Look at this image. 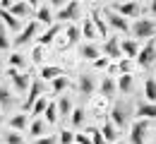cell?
Here are the masks:
<instances>
[{
    "label": "cell",
    "mask_w": 156,
    "mask_h": 144,
    "mask_svg": "<svg viewBox=\"0 0 156 144\" xmlns=\"http://www.w3.org/2000/svg\"><path fill=\"white\" fill-rule=\"evenodd\" d=\"M5 142L7 144H24V139H22L20 132H12L10 130V132H5Z\"/></svg>",
    "instance_id": "obj_35"
},
{
    "label": "cell",
    "mask_w": 156,
    "mask_h": 144,
    "mask_svg": "<svg viewBox=\"0 0 156 144\" xmlns=\"http://www.w3.org/2000/svg\"><path fill=\"white\" fill-rule=\"evenodd\" d=\"M53 5H48V2H36V22L41 24H51L53 22V10H51Z\"/></svg>",
    "instance_id": "obj_11"
},
{
    "label": "cell",
    "mask_w": 156,
    "mask_h": 144,
    "mask_svg": "<svg viewBox=\"0 0 156 144\" xmlns=\"http://www.w3.org/2000/svg\"><path fill=\"white\" fill-rule=\"evenodd\" d=\"M58 77H62V67H58V65H43L41 67V75H39L41 82H53Z\"/></svg>",
    "instance_id": "obj_10"
},
{
    "label": "cell",
    "mask_w": 156,
    "mask_h": 144,
    "mask_svg": "<svg viewBox=\"0 0 156 144\" xmlns=\"http://www.w3.org/2000/svg\"><path fill=\"white\" fill-rule=\"evenodd\" d=\"M36 31H39V22L31 19L29 24H27V26H24V29H22V34L17 36V39H15V46H24L27 41H31V39L36 36Z\"/></svg>",
    "instance_id": "obj_6"
},
{
    "label": "cell",
    "mask_w": 156,
    "mask_h": 144,
    "mask_svg": "<svg viewBox=\"0 0 156 144\" xmlns=\"http://www.w3.org/2000/svg\"><path fill=\"white\" fill-rule=\"evenodd\" d=\"M147 130H149L147 120H137V123L132 125V132H130V142H132V144H144Z\"/></svg>",
    "instance_id": "obj_8"
},
{
    "label": "cell",
    "mask_w": 156,
    "mask_h": 144,
    "mask_svg": "<svg viewBox=\"0 0 156 144\" xmlns=\"http://www.w3.org/2000/svg\"><path fill=\"white\" fill-rule=\"evenodd\" d=\"M106 15H108V26H113L115 31H130V24H127L125 17H120V15L113 12V10H111V12H106Z\"/></svg>",
    "instance_id": "obj_12"
},
{
    "label": "cell",
    "mask_w": 156,
    "mask_h": 144,
    "mask_svg": "<svg viewBox=\"0 0 156 144\" xmlns=\"http://www.w3.org/2000/svg\"><path fill=\"white\" fill-rule=\"evenodd\" d=\"M43 132H46V123H43V120H41V118H36V120H34V123H31V127H29V135H31V137H43Z\"/></svg>",
    "instance_id": "obj_28"
},
{
    "label": "cell",
    "mask_w": 156,
    "mask_h": 144,
    "mask_svg": "<svg viewBox=\"0 0 156 144\" xmlns=\"http://www.w3.org/2000/svg\"><path fill=\"white\" fill-rule=\"evenodd\" d=\"M34 144H58V139L48 135V137H41V139H36V142H34Z\"/></svg>",
    "instance_id": "obj_43"
},
{
    "label": "cell",
    "mask_w": 156,
    "mask_h": 144,
    "mask_svg": "<svg viewBox=\"0 0 156 144\" xmlns=\"http://www.w3.org/2000/svg\"><path fill=\"white\" fill-rule=\"evenodd\" d=\"M10 79H12V84H15L17 91H27V86H29V75H22V72H17V70L10 67Z\"/></svg>",
    "instance_id": "obj_17"
},
{
    "label": "cell",
    "mask_w": 156,
    "mask_h": 144,
    "mask_svg": "<svg viewBox=\"0 0 156 144\" xmlns=\"http://www.w3.org/2000/svg\"><path fill=\"white\" fill-rule=\"evenodd\" d=\"M79 34H82L87 41H94V39L98 36V34H96V26L91 24V19H84V24H82V31H79Z\"/></svg>",
    "instance_id": "obj_23"
},
{
    "label": "cell",
    "mask_w": 156,
    "mask_h": 144,
    "mask_svg": "<svg viewBox=\"0 0 156 144\" xmlns=\"http://www.w3.org/2000/svg\"><path fill=\"white\" fill-rule=\"evenodd\" d=\"M10 127L12 132H20V130H27V113H17L10 118Z\"/></svg>",
    "instance_id": "obj_21"
},
{
    "label": "cell",
    "mask_w": 156,
    "mask_h": 144,
    "mask_svg": "<svg viewBox=\"0 0 156 144\" xmlns=\"http://www.w3.org/2000/svg\"><path fill=\"white\" fill-rule=\"evenodd\" d=\"M98 132H101L103 142H108V144H115L118 142V130H115V125L111 123V120H106V125H103Z\"/></svg>",
    "instance_id": "obj_18"
},
{
    "label": "cell",
    "mask_w": 156,
    "mask_h": 144,
    "mask_svg": "<svg viewBox=\"0 0 156 144\" xmlns=\"http://www.w3.org/2000/svg\"><path fill=\"white\" fill-rule=\"evenodd\" d=\"M10 48V39H7V29L0 24V51H7Z\"/></svg>",
    "instance_id": "obj_37"
},
{
    "label": "cell",
    "mask_w": 156,
    "mask_h": 144,
    "mask_svg": "<svg viewBox=\"0 0 156 144\" xmlns=\"http://www.w3.org/2000/svg\"><path fill=\"white\" fill-rule=\"evenodd\" d=\"M36 2H22V0H17V2H10L7 5V12L12 15V17H29L31 15V7H34Z\"/></svg>",
    "instance_id": "obj_7"
},
{
    "label": "cell",
    "mask_w": 156,
    "mask_h": 144,
    "mask_svg": "<svg viewBox=\"0 0 156 144\" xmlns=\"http://www.w3.org/2000/svg\"><path fill=\"white\" fill-rule=\"evenodd\" d=\"M137 118L139 120H154L156 118V103H139L137 106Z\"/></svg>",
    "instance_id": "obj_16"
},
{
    "label": "cell",
    "mask_w": 156,
    "mask_h": 144,
    "mask_svg": "<svg viewBox=\"0 0 156 144\" xmlns=\"http://www.w3.org/2000/svg\"><path fill=\"white\" fill-rule=\"evenodd\" d=\"M113 12H118L120 17H139L142 12V5L139 2H113Z\"/></svg>",
    "instance_id": "obj_2"
},
{
    "label": "cell",
    "mask_w": 156,
    "mask_h": 144,
    "mask_svg": "<svg viewBox=\"0 0 156 144\" xmlns=\"http://www.w3.org/2000/svg\"><path fill=\"white\" fill-rule=\"evenodd\" d=\"M65 36H67V46H75V43L79 41V29L75 26V24H67V29H65Z\"/></svg>",
    "instance_id": "obj_29"
},
{
    "label": "cell",
    "mask_w": 156,
    "mask_h": 144,
    "mask_svg": "<svg viewBox=\"0 0 156 144\" xmlns=\"http://www.w3.org/2000/svg\"><path fill=\"white\" fill-rule=\"evenodd\" d=\"M108 58H98V60H94V65H96V67H108Z\"/></svg>",
    "instance_id": "obj_45"
},
{
    "label": "cell",
    "mask_w": 156,
    "mask_h": 144,
    "mask_svg": "<svg viewBox=\"0 0 156 144\" xmlns=\"http://www.w3.org/2000/svg\"><path fill=\"white\" fill-rule=\"evenodd\" d=\"M43 115H46L48 125L55 123V120H58V108H55V103H48V106H46V111H43Z\"/></svg>",
    "instance_id": "obj_31"
},
{
    "label": "cell",
    "mask_w": 156,
    "mask_h": 144,
    "mask_svg": "<svg viewBox=\"0 0 156 144\" xmlns=\"http://www.w3.org/2000/svg\"><path fill=\"white\" fill-rule=\"evenodd\" d=\"M91 24L96 26V34H98V36H106V34H108V24H106V19H103L98 12L91 15Z\"/></svg>",
    "instance_id": "obj_22"
},
{
    "label": "cell",
    "mask_w": 156,
    "mask_h": 144,
    "mask_svg": "<svg viewBox=\"0 0 156 144\" xmlns=\"http://www.w3.org/2000/svg\"><path fill=\"white\" fill-rule=\"evenodd\" d=\"M31 58H34V62H41V60H43V48H41V46L34 48V55H31Z\"/></svg>",
    "instance_id": "obj_42"
},
{
    "label": "cell",
    "mask_w": 156,
    "mask_h": 144,
    "mask_svg": "<svg viewBox=\"0 0 156 144\" xmlns=\"http://www.w3.org/2000/svg\"><path fill=\"white\" fill-rule=\"evenodd\" d=\"M149 10H151V12L156 15V0H154V2H149Z\"/></svg>",
    "instance_id": "obj_46"
},
{
    "label": "cell",
    "mask_w": 156,
    "mask_h": 144,
    "mask_svg": "<svg viewBox=\"0 0 156 144\" xmlns=\"http://www.w3.org/2000/svg\"><path fill=\"white\" fill-rule=\"evenodd\" d=\"M41 94H43V82H41V79H34V82H31V89H29L27 101L22 103V111H31V106L41 99Z\"/></svg>",
    "instance_id": "obj_4"
},
{
    "label": "cell",
    "mask_w": 156,
    "mask_h": 144,
    "mask_svg": "<svg viewBox=\"0 0 156 144\" xmlns=\"http://www.w3.org/2000/svg\"><path fill=\"white\" fill-rule=\"evenodd\" d=\"M46 106H48V101H46V99L41 96L39 101H36V103H34V106H31V115H41V113L46 111Z\"/></svg>",
    "instance_id": "obj_36"
},
{
    "label": "cell",
    "mask_w": 156,
    "mask_h": 144,
    "mask_svg": "<svg viewBox=\"0 0 156 144\" xmlns=\"http://www.w3.org/2000/svg\"><path fill=\"white\" fill-rule=\"evenodd\" d=\"M10 106H12V96H10V91H7L5 86H0V108L10 111Z\"/></svg>",
    "instance_id": "obj_32"
},
{
    "label": "cell",
    "mask_w": 156,
    "mask_h": 144,
    "mask_svg": "<svg viewBox=\"0 0 156 144\" xmlns=\"http://www.w3.org/2000/svg\"><path fill=\"white\" fill-rule=\"evenodd\" d=\"M75 144H91V137L87 132H79V135H75Z\"/></svg>",
    "instance_id": "obj_41"
},
{
    "label": "cell",
    "mask_w": 156,
    "mask_h": 144,
    "mask_svg": "<svg viewBox=\"0 0 156 144\" xmlns=\"http://www.w3.org/2000/svg\"><path fill=\"white\" fill-rule=\"evenodd\" d=\"M89 130V137H91V144H106L103 142V137H101V132H98L96 127H87Z\"/></svg>",
    "instance_id": "obj_38"
},
{
    "label": "cell",
    "mask_w": 156,
    "mask_h": 144,
    "mask_svg": "<svg viewBox=\"0 0 156 144\" xmlns=\"http://www.w3.org/2000/svg\"><path fill=\"white\" fill-rule=\"evenodd\" d=\"M137 65H142V67H149L151 62L156 60V46H154V41H149L144 48H139V53H137Z\"/></svg>",
    "instance_id": "obj_3"
},
{
    "label": "cell",
    "mask_w": 156,
    "mask_h": 144,
    "mask_svg": "<svg viewBox=\"0 0 156 144\" xmlns=\"http://www.w3.org/2000/svg\"><path fill=\"white\" fill-rule=\"evenodd\" d=\"M79 91H82V94L96 91V79H94V75H82V77H79Z\"/></svg>",
    "instance_id": "obj_20"
},
{
    "label": "cell",
    "mask_w": 156,
    "mask_h": 144,
    "mask_svg": "<svg viewBox=\"0 0 156 144\" xmlns=\"http://www.w3.org/2000/svg\"><path fill=\"white\" fill-rule=\"evenodd\" d=\"M130 29H132V34H135L137 39H151V36H154V31H156L154 22H151V19H142V17H139Z\"/></svg>",
    "instance_id": "obj_1"
},
{
    "label": "cell",
    "mask_w": 156,
    "mask_h": 144,
    "mask_svg": "<svg viewBox=\"0 0 156 144\" xmlns=\"http://www.w3.org/2000/svg\"><path fill=\"white\" fill-rule=\"evenodd\" d=\"M53 91H55V94H60V91H65V89H67V77H65V75H62V77H58V79H53Z\"/></svg>",
    "instance_id": "obj_34"
},
{
    "label": "cell",
    "mask_w": 156,
    "mask_h": 144,
    "mask_svg": "<svg viewBox=\"0 0 156 144\" xmlns=\"http://www.w3.org/2000/svg\"><path fill=\"white\" fill-rule=\"evenodd\" d=\"M60 31H62V26H60V24H51V26H48V31H46V34H41V36H39V46L43 48V46H48V43H53V39L58 36Z\"/></svg>",
    "instance_id": "obj_19"
},
{
    "label": "cell",
    "mask_w": 156,
    "mask_h": 144,
    "mask_svg": "<svg viewBox=\"0 0 156 144\" xmlns=\"http://www.w3.org/2000/svg\"><path fill=\"white\" fill-rule=\"evenodd\" d=\"M10 65H12V70H17V67L24 65V58H22L20 53H12V55H10Z\"/></svg>",
    "instance_id": "obj_40"
},
{
    "label": "cell",
    "mask_w": 156,
    "mask_h": 144,
    "mask_svg": "<svg viewBox=\"0 0 156 144\" xmlns=\"http://www.w3.org/2000/svg\"><path fill=\"white\" fill-rule=\"evenodd\" d=\"M103 53H106V58L108 60H118V58H122V53H120V39L118 36H111L106 46H103Z\"/></svg>",
    "instance_id": "obj_9"
},
{
    "label": "cell",
    "mask_w": 156,
    "mask_h": 144,
    "mask_svg": "<svg viewBox=\"0 0 156 144\" xmlns=\"http://www.w3.org/2000/svg\"><path fill=\"white\" fill-rule=\"evenodd\" d=\"M115 144H122V142H115Z\"/></svg>",
    "instance_id": "obj_47"
},
{
    "label": "cell",
    "mask_w": 156,
    "mask_h": 144,
    "mask_svg": "<svg viewBox=\"0 0 156 144\" xmlns=\"http://www.w3.org/2000/svg\"><path fill=\"white\" fill-rule=\"evenodd\" d=\"M79 17V2H67V5H62V10H60L58 15H55V19L58 22H72Z\"/></svg>",
    "instance_id": "obj_5"
},
{
    "label": "cell",
    "mask_w": 156,
    "mask_h": 144,
    "mask_svg": "<svg viewBox=\"0 0 156 144\" xmlns=\"http://www.w3.org/2000/svg\"><path fill=\"white\" fill-rule=\"evenodd\" d=\"M120 53L127 58V60H135L137 53H139V43L135 41V39H127V41L120 43Z\"/></svg>",
    "instance_id": "obj_13"
},
{
    "label": "cell",
    "mask_w": 156,
    "mask_h": 144,
    "mask_svg": "<svg viewBox=\"0 0 156 144\" xmlns=\"http://www.w3.org/2000/svg\"><path fill=\"white\" fill-rule=\"evenodd\" d=\"M72 144H75V142H72Z\"/></svg>",
    "instance_id": "obj_48"
},
{
    "label": "cell",
    "mask_w": 156,
    "mask_h": 144,
    "mask_svg": "<svg viewBox=\"0 0 156 144\" xmlns=\"http://www.w3.org/2000/svg\"><path fill=\"white\" fill-rule=\"evenodd\" d=\"M130 65H132V62L127 60V58H125V60H120V72H122V75H130Z\"/></svg>",
    "instance_id": "obj_44"
},
{
    "label": "cell",
    "mask_w": 156,
    "mask_h": 144,
    "mask_svg": "<svg viewBox=\"0 0 156 144\" xmlns=\"http://www.w3.org/2000/svg\"><path fill=\"white\" fill-rule=\"evenodd\" d=\"M118 91V86H115V79H111V77H106L103 82H101V94L106 96V99H111L113 94Z\"/></svg>",
    "instance_id": "obj_25"
},
{
    "label": "cell",
    "mask_w": 156,
    "mask_h": 144,
    "mask_svg": "<svg viewBox=\"0 0 156 144\" xmlns=\"http://www.w3.org/2000/svg\"><path fill=\"white\" fill-rule=\"evenodd\" d=\"M0 22H2V26H5V29H10V31H20V29H22L20 19H17V17H12V15H10L7 10H2V7H0Z\"/></svg>",
    "instance_id": "obj_15"
},
{
    "label": "cell",
    "mask_w": 156,
    "mask_h": 144,
    "mask_svg": "<svg viewBox=\"0 0 156 144\" xmlns=\"http://www.w3.org/2000/svg\"><path fill=\"white\" fill-rule=\"evenodd\" d=\"M144 96H147V103H156V79L144 82Z\"/></svg>",
    "instance_id": "obj_26"
},
{
    "label": "cell",
    "mask_w": 156,
    "mask_h": 144,
    "mask_svg": "<svg viewBox=\"0 0 156 144\" xmlns=\"http://www.w3.org/2000/svg\"><path fill=\"white\" fill-rule=\"evenodd\" d=\"M70 115H72V125H75V127H79V125L84 123V108H72V113H70Z\"/></svg>",
    "instance_id": "obj_33"
},
{
    "label": "cell",
    "mask_w": 156,
    "mask_h": 144,
    "mask_svg": "<svg viewBox=\"0 0 156 144\" xmlns=\"http://www.w3.org/2000/svg\"><path fill=\"white\" fill-rule=\"evenodd\" d=\"M82 55H84V60H91V62H94V60L101 58V51H98L94 43H87V46L82 48Z\"/></svg>",
    "instance_id": "obj_24"
},
{
    "label": "cell",
    "mask_w": 156,
    "mask_h": 144,
    "mask_svg": "<svg viewBox=\"0 0 156 144\" xmlns=\"http://www.w3.org/2000/svg\"><path fill=\"white\" fill-rule=\"evenodd\" d=\"M115 86L120 89V91H125V94L132 91V75H122V77L115 82Z\"/></svg>",
    "instance_id": "obj_30"
},
{
    "label": "cell",
    "mask_w": 156,
    "mask_h": 144,
    "mask_svg": "<svg viewBox=\"0 0 156 144\" xmlns=\"http://www.w3.org/2000/svg\"><path fill=\"white\" fill-rule=\"evenodd\" d=\"M111 123L115 125V130H118V127H125V125H127L125 108H122L120 103H115V106H113V111H111Z\"/></svg>",
    "instance_id": "obj_14"
},
{
    "label": "cell",
    "mask_w": 156,
    "mask_h": 144,
    "mask_svg": "<svg viewBox=\"0 0 156 144\" xmlns=\"http://www.w3.org/2000/svg\"><path fill=\"white\" fill-rule=\"evenodd\" d=\"M60 142L62 144H72L75 142V132H72V130H62V132H60Z\"/></svg>",
    "instance_id": "obj_39"
},
{
    "label": "cell",
    "mask_w": 156,
    "mask_h": 144,
    "mask_svg": "<svg viewBox=\"0 0 156 144\" xmlns=\"http://www.w3.org/2000/svg\"><path fill=\"white\" fill-rule=\"evenodd\" d=\"M55 108H58V115H62V118H67V115L72 113V103H70L67 96H62V99L55 103Z\"/></svg>",
    "instance_id": "obj_27"
}]
</instances>
